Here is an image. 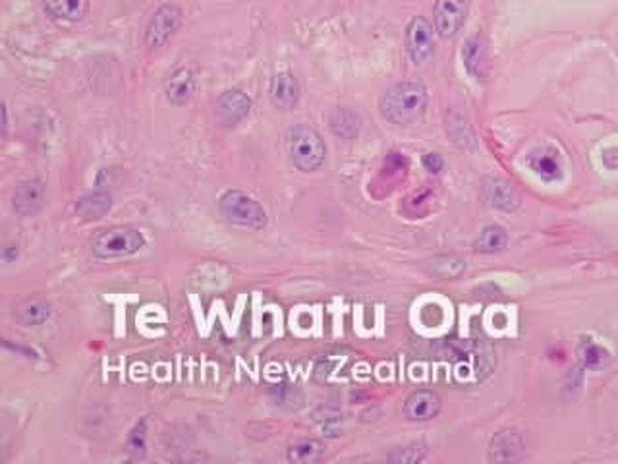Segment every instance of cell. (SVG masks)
Masks as SVG:
<instances>
[{
	"instance_id": "obj_13",
	"label": "cell",
	"mask_w": 618,
	"mask_h": 464,
	"mask_svg": "<svg viewBox=\"0 0 618 464\" xmlns=\"http://www.w3.org/2000/svg\"><path fill=\"white\" fill-rule=\"evenodd\" d=\"M47 16L59 25H76L88 16L89 0H43Z\"/></svg>"
},
{
	"instance_id": "obj_14",
	"label": "cell",
	"mask_w": 618,
	"mask_h": 464,
	"mask_svg": "<svg viewBox=\"0 0 618 464\" xmlns=\"http://www.w3.org/2000/svg\"><path fill=\"white\" fill-rule=\"evenodd\" d=\"M45 201V186L39 181L23 182L16 188L12 200V208L20 217H33Z\"/></svg>"
},
{
	"instance_id": "obj_9",
	"label": "cell",
	"mask_w": 618,
	"mask_h": 464,
	"mask_svg": "<svg viewBox=\"0 0 618 464\" xmlns=\"http://www.w3.org/2000/svg\"><path fill=\"white\" fill-rule=\"evenodd\" d=\"M482 200L487 206L501 211H514L521 203L516 188L501 176H485L482 181Z\"/></svg>"
},
{
	"instance_id": "obj_5",
	"label": "cell",
	"mask_w": 618,
	"mask_h": 464,
	"mask_svg": "<svg viewBox=\"0 0 618 464\" xmlns=\"http://www.w3.org/2000/svg\"><path fill=\"white\" fill-rule=\"evenodd\" d=\"M182 25V10L176 5H164L161 6L153 18L149 20L145 30V45L155 51L169 43V41L176 35Z\"/></svg>"
},
{
	"instance_id": "obj_17",
	"label": "cell",
	"mask_w": 618,
	"mask_h": 464,
	"mask_svg": "<svg viewBox=\"0 0 618 464\" xmlns=\"http://www.w3.org/2000/svg\"><path fill=\"white\" fill-rule=\"evenodd\" d=\"M52 316V306L45 298H25L12 311V318L23 327H35L45 323Z\"/></svg>"
},
{
	"instance_id": "obj_25",
	"label": "cell",
	"mask_w": 618,
	"mask_h": 464,
	"mask_svg": "<svg viewBox=\"0 0 618 464\" xmlns=\"http://www.w3.org/2000/svg\"><path fill=\"white\" fill-rule=\"evenodd\" d=\"M582 360L587 367H601L605 366L609 360V354L605 348H601L599 345L592 343V340H586L582 345Z\"/></svg>"
},
{
	"instance_id": "obj_27",
	"label": "cell",
	"mask_w": 618,
	"mask_h": 464,
	"mask_svg": "<svg viewBox=\"0 0 618 464\" xmlns=\"http://www.w3.org/2000/svg\"><path fill=\"white\" fill-rule=\"evenodd\" d=\"M423 167L428 169L429 172L433 174H438L443 171L445 167V161L441 155H437V153H428V155H423Z\"/></svg>"
},
{
	"instance_id": "obj_24",
	"label": "cell",
	"mask_w": 618,
	"mask_h": 464,
	"mask_svg": "<svg viewBox=\"0 0 618 464\" xmlns=\"http://www.w3.org/2000/svg\"><path fill=\"white\" fill-rule=\"evenodd\" d=\"M428 455V447L423 443H410L404 447H398L387 457L391 462H402V464H416L421 462Z\"/></svg>"
},
{
	"instance_id": "obj_29",
	"label": "cell",
	"mask_w": 618,
	"mask_h": 464,
	"mask_svg": "<svg viewBox=\"0 0 618 464\" xmlns=\"http://www.w3.org/2000/svg\"><path fill=\"white\" fill-rule=\"evenodd\" d=\"M3 257H5L6 264H12L14 259H18V248H16V246H10V248H6Z\"/></svg>"
},
{
	"instance_id": "obj_18",
	"label": "cell",
	"mask_w": 618,
	"mask_h": 464,
	"mask_svg": "<svg viewBox=\"0 0 618 464\" xmlns=\"http://www.w3.org/2000/svg\"><path fill=\"white\" fill-rule=\"evenodd\" d=\"M328 128H331V132L337 135V138L352 142L358 138L362 122H360V116L354 111H350L348 107H338L331 115H328Z\"/></svg>"
},
{
	"instance_id": "obj_16",
	"label": "cell",
	"mask_w": 618,
	"mask_h": 464,
	"mask_svg": "<svg viewBox=\"0 0 618 464\" xmlns=\"http://www.w3.org/2000/svg\"><path fill=\"white\" fill-rule=\"evenodd\" d=\"M489 451L493 462H511L524 453V440L516 430H501L499 433H494Z\"/></svg>"
},
{
	"instance_id": "obj_10",
	"label": "cell",
	"mask_w": 618,
	"mask_h": 464,
	"mask_svg": "<svg viewBox=\"0 0 618 464\" xmlns=\"http://www.w3.org/2000/svg\"><path fill=\"white\" fill-rule=\"evenodd\" d=\"M441 397L435 391L420 389L410 394L404 403L402 413L410 422H429L441 413Z\"/></svg>"
},
{
	"instance_id": "obj_11",
	"label": "cell",
	"mask_w": 618,
	"mask_h": 464,
	"mask_svg": "<svg viewBox=\"0 0 618 464\" xmlns=\"http://www.w3.org/2000/svg\"><path fill=\"white\" fill-rule=\"evenodd\" d=\"M198 81L189 68H176V70L164 81V97L169 103L182 107L194 97Z\"/></svg>"
},
{
	"instance_id": "obj_8",
	"label": "cell",
	"mask_w": 618,
	"mask_h": 464,
	"mask_svg": "<svg viewBox=\"0 0 618 464\" xmlns=\"http://www.w3.org/2000/svg\"><path fill=\"white\" fill-rule=\"evenodd\" d=\"M252 113V99L242 89H228L215 105V116L225 128H235Z\"/></svg>"
},
{
	"instance_id": "obj_19",
	"label": "cell",
	"mask_w": 618,
	"mask_h": 464,
	"mask_svg": "<svg viewBox=\"0 0 618 464\" xmlns=\"http://www.w3.org/2000/svg\"><path fill=\"white\" fill-rule=\"evenodd\" d=\"M113 208V196L108 192H93L86 194L84 198H79L76 203V215L79 219L91 221V219H101L103 215H106Z\"/></svg>"
},
{
	"instance_id": "obj_2",
	"label": "cell",
	"mask_w": 618,
	"mask_h": 464,
	"mask_svg": "<svg viewBox=\"0 0 618 464\" xmlns=\"http://www.w3.org/2000/svg\"><path fill=\"white\" fill-rule=\"evenodd\" d=\"M288 155H291L294 167L301 172H315L323 167L327 157V145L321 134L309 125H298L286 138Z\"/></svg>"
},
{
	"instance_id": "obj_22",
	"label": "cell",
	"mask_w": 618,
	"mask_h": 464,
	"mask_svg": "<svg viewBox=\"0 0 618 464\" xmlns=\"http://www.w3.org/2000/svg\"><path fill=\"white\" fill-rule=\"evenodd\" d=\"M530 165L531 169L538 172L543 181L547 182H551V181H557L558 176H560V162L557 159L555 153L551 152H540V153H535L530 161Z\"/></svg>"
},
{
	"instance_id": "obj_23",
	"label": "cell",
	"mask_w": 618,
	"mask_h": 464,
	"mask_svg": "<svg viewBox=\"0 0 618 464\" xmlns=\"http://www.w3.org/2000/svg\"><path fill=\"white\" fill-rule=\"evenodd\" d=\"M429 271H431V275L438 279H455L462 275L464 262L457 255H441V257L431 259Z\"/></svg>"
},
{
	"instance_id": "obj_6",
	"label": "cell",
	"mask_w": 618,
	"mask_h": 464,
	"mask_svg": "<svg viewBox=\"0 0 618 464\" xmlns=\"http://www.w3.org/2000/svg\"><path fill=\"white\" fill-rule=\"evenodd\" d=\"M406 47L411 60L416 64L428 62L435 51L433 25L421 16L411 20L406 27Z\"/></svg>"
},
{
	"instance_id": "obj_20",
	"label": "cell",
	"mask_w": 618,
	"mask_h": 464,
	"mask_svg": "<svg viewBox=\"0 0 618 464\" xmlns=\"http://www.w3.org/2000/svg\"><path fill=\"white\" fill-rule=\"evenodd\" d=\"M325 455V445L318 440H301L288 447L286 459L294 464H309L318 462Z\"/></svg>"
},
{
	"instance_id": "obj_28",
	"label": "cell",
	"mask_w": 618,
	"mask_h": 464,
	"mask_svg": "<svg viewBox=\"0 0 618 464\" xmlns=\"http://www.w3.org/2000/svg\"><path fill=\"white\" fill-rule=\"evenodd\" d=\"M601 161H603V165H605L607 169L618 171V145L605 149V152H603Z\"/></svg>"
},
{
	"instance_id": "obj_21",
	"label": "cell",
	"mask_w": 618,
	"mask_h": 464,
	"mask_svg": "<svg viewBox=\"0 0 618 464\" xmlns=\"http://www.w3.org/2000/svg\"><path fill=\"white\" fill-rule=\"evenodd\" d=\"M506 242H508L506 230L499 225H491L482 230V235H479V238L475 240L474 248L479 254H494L506 248Z\"/></svg>"
},
{
	"instance_id": "obj_12",
	"label": "cell",
	"mask_w": 618,
	"mask_h": 464,
	"mask_svg": "<svg viewBox=\"0 0 618 464\" xmlns=\"http://www.w3.org/2000/svg\"><path fill=\"white\" fill-rule=\"evenodd\" d=\"M271 103L281 111H291L300 101V84L291 72H279L269 84Z\"/></svg>"
},
{
	"instance_id": "obj_1",
	"label": "cell",
	"mask_w": 618,
	"mask_h": 464,
	"mask_svg": "<svg viewBox=\"0 0 618 464\" xmlns=\"http://www.w3.org/2000/svg\"><path fill=\"white\" fill-rule=\"evenodd\" d=\"M429 95L418 81H401L383 93L379 101L381 115L392 125L408 126L420 120L428 108Z\"/></svg>"
},
{
	"instance_id": "obj_15",
	"label": "cell",
	"mask_w": 618,
	"mask_h": 464,
	"mask_svg": "<svg viewBox=\"0 0 618 464\" xmlns=\"http://www.w3.org/2000/svg\"><path fill=\"white\" fill-rule=\"evenodd\" d=\"M462 60L472 78L485 79L489 72V52L484 35H475L466 41L462 49Z\"/></svg>"
},
{
	"instance_id": "obj_4",
	"label": "cell",
	"mask_w": 618,
	"mask_h": 464,
	"mask_svg": "<svg viewBox=\"0 0 618 464\" xmlns=\"http://www.w3.org/2000/svg\"><path fill=\"white\" fill-rule=\"evenodd\" d=\"M218 209L223 217L236 227L261 230L267 225V213L263 206L252 196H247L242 190H228L218 200Z\"/></svg>"
},
{
	"instance_id": "obj_7",
	"label": "cell",
	"mask_w": 618,
	"mask_h": 464,
	"mask_svg": "<svg viewBox=\"0 0 618 464\" xmlns=\"http://www.w3.org/2000/svg\"><path fill=\"white\" fill-rule=\"evenodd\" d=\"M468 16V0H437L435 3V32L443 39H452Z\"/></svg>"
},
{
	"instance_id": "obj_3",
	"label": "cell",
	"mask_w": 618,
	"mask_h": 464,
	"mask_svg": "<svg viewBox=\"0 0 618 464\" xmlns=\"http://www.w3.org/2000/svg\"><path fill=\"white\" fill-rule=\"evenodd\" d=\"M145 246L142 230L128 225H118L101 230L91 242V252L99 259H118L140 252Z\"/></svg>"
},
{
	"instance_id": "obj_26",
	"label": "cell",
	"mask_w": 618,
	"mask_h": 464,
	"mask_svg": "<svg viewBox=\"0 0 618 464\" xmlns=\"http://www.w3.org/2000/svg\"><path fill=\"white\" fill-rule=\"evenodd\" d=\"M145 428L143 424L142 426H137L132 435H130V440H128V451L132 457L135 459H143L145 457Z\"/></svg>"
}]
</instances>
